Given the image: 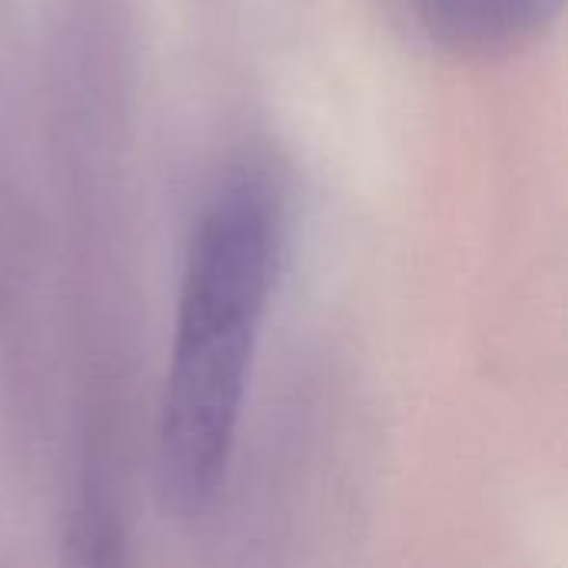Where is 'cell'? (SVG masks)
<instances>
[{
    "label": "cell",
    "instance_id": "2",
    "mask_svg": "<svg viewBox=\"0 0 568 568\" xmlns=\"http://www.w3.org/2000/svg\"><path fill=\"white\" fill-rule=\"evenodd\" d=\"M416 33L456 60H503L532 47L562 0H396Z\"/></svg>",
    "mask_w": 568,
    "mask_h": 568
},
{
    "label": "cell",
    "instance_id": "1",
    "mask_svg": "<svg viewBox=\"0 0 568 568\" xmlns=\"http://www.w3.org/2000/svg\"><path fill=\"white\" fill-rule=\"evenodd\" d=\"M283 250L286 200L263 166L220 180L193 220L156 416L160 489L183 516L226 479Z\"/></svg>",
    "mask_w": 568,
    "mask_h": 568
},
{
    "label": "cell",
    "instance_id": "3",
    "mask_svg": "<svg viewBox=\"0 0 568 568\" xmlns=\"http://www.w3.org/2000/svg\"><path fill=\"white\" fill-rule=\"evenodd\" d=\"M60 568H130L120 513L100 486H87L67 519Z\"/></svg>",
    "mask_w": 568,
    "mask_h": 568
}]
</instances>
